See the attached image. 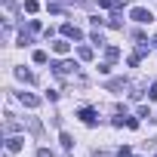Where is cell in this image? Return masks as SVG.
<instances>
[{"instance_id":"1","label":"cell","mask_w":157,"mask_h":157,"mask_svg":"<svg viewBox=\"0 0 157 157\" xmlns=\"http://www.w3.org/2000/svg\"><path fill=\"white\" fill-rule=\"evenodd\" d=\"M129 19H132V22H139V25H148L154 16H151L145 6H132V10H129Z\"/></svg>"},{"instance_id":"2","label":"cell","mask_w":157,"mask_h":157,"mask_svg":"<svg viewBox=\"0 0 157 157\" xmlns=\"http://www.w3.org/2000/svg\"><path fill=\"white\" fill-rule=\"evenodd\" d=\"M62 37H68V40L77 43V40H83V31L77 28V25H71V22H65V25H62Z\"/></svg>"},{"instance_id":"3","label":"cell","mask_w":157,"mask_h":157,"mask_svg":"<svg viewBox=\"0 0 157 157\" xmlns=\"http://www.w3.org/2000/svg\"><path fill=\"white\" fill-rule=\"evenodd\" d=\"M74 71H77L74 62H56V65H52V74H59V77H71Z\"/></svg>"},{"instance_id":"4","label":"cell","mask_w":157,"mask_h":157,"mask_svg":"<svg viewBox=\"0 0 157 157\" xmlns=\"http://www.w3.org/2000/svg\"><path fill=\"white\" fill-rule=\"evenodd\" d=\"M22 148H25V139H22V136H10V139H6V154H10V157L19 154Z\"/></svg>"},{"instance_id":"5","label":"cell","mask_w":157,"mask_h":157,"mask_svg":"<svg viewBox=\"0 0 157 157\" xmlns=\"http://www.w3.org/2000/svg\"><path fill=\"white\" fill-rule=\"evenodd\" d=\"M77 117H80L86 126H93V123H96V108H80V111H77Z\"/></svg>"},{"instance_id":"6","label":"cell","mask_w":157,"mask_h":157,"mask_svg":"<svg viewBox=\"0 0 157 157\" xmlns=\"http://www.w3.org/2000/svg\"><path fill=\"white\" fill-rule=\"evenodd\" d=\"M52 52H56V56H68V52H71V43H68V37L56 40V43H52Z\"/></svg>"},{"instance_id":"7","label":"cell","mask_w":157,"mask_h":157,"mask_svg":"<svg viewBox=\"0 0 157 157\" xmlns=\"http://www.w3.org/2000/svg\"><path fill=\"white\" fill-rule=\"evenodd\" d=\"M19 102H22L25 108H37V105H40V99H37L34 93H19Z\"/></svg>"},{"instance_id":"8","label":"cell","mask_w":157,"mask_h":157,"mask_svg":"<svg viewBox=\"0 0 157 157\" xmlns=\"http://www.w3.org/2000/svg\"><path fill=\"white\" fill-rule=\"evenodd\" d=\"M16 77H19V80H25V83H34V74H31L28 68H22V65L16 68Z\"/></svg>"},{"instance_id":"9","label":"cell","mask_w":157,"mask_h":157,"mask_svg":"<svg viewBox=\"0 0 157 157\" xmlns=\"http://www.w3.org/2000/svg\"><path fill=\"white\" fill-rule=\"evenodd\" d=\"M105 59H108V62H117V59H120V49H117V46H105Z\"/></svg>"},{"instance_id":"10","label":"cell","mask_w":157,"mask_h":157,"mask_svg":"<svg viewBox=\"0 0 157 157\" xmlns=\"http://www.w3.org/2000/svg\"><path fill=\"white\" fill-rule=\"evenodd\" d=\"M59 142H62V148H65V151H71V148H74V139H71L68 132H62V136H59Z\"/></svg>"},{"instance_id":"11","label":"cell","mask_w":157,"mask_h":157,"mask_svg":"<svg viewBox=\"0 0 157 157\" xmlns=\"http://www.w3.org/2000/svg\"><path fill=\"white\" fill-rule=\"evenodd\" d=\"M37 10H40V3H37V0H25V13H28V16H34Z\"/></svg>"},{"instance_id":"12","label":"cell","mask_w":157,"mask_h":157,"mask_svg":"<svg viewBox=\"0 0 157 157\" xmlns=\"http://www.w3.org/2000/svg\"><path fill=\"white\" fill-rule=\"evenodd\" d=\"M77 56H80L83 62H90V59H93V49H90V46H80V49H77Z\"/></svg>"},{"instance_id":"13","label":"cell","mask_w":157,"mask_h":157,"mask_svg":"<svg viewBox=\"0 0 157 157\" xmlns=\"http://www.w3.org/2000/svg\"><path fill=\"white\" fill-rule=\"evenodd\" d=\"M108 86H111V90H126V80H123V77H120V80H111Z\"/></svg>"},{"instance_id":"14","label":"cell","mask_w":157,"mask_h":157,"mask_svg":"<svg viewBox=\"0 0 157 157\" xmlns=\"http://www.w3.org/2000/svg\"><path fill=\"white\" fill-rule=\"evenodd\" d=\"M108 25H111V28H123V22H120V16H117V13L108 19Z\"/></svg>"},{"instance_id":"15","label":"cell","mask_w":157,"mask_h":157,"mask_svg":"<svg viewBox=\"0 0 157 157\" xmlns=\"http://www.w3.org/2000/svg\"><path fill=\"white\" fill-rule=\"evenodd\" d=\"M28 43H31V34H25V31H22V34H19V43H16V46H28Z\"/></svg>"},{"instance_id":"16","label":"cell","mask_w":157,"mask_h":157,"mask_svg":"<svg viewBox=\"0 0 157 157\" xmlns=\"http://www.w3.org/2000/svg\"><path fill=\"white\" fill-rule=\"evenodd\" d=\"M34 62H37V65H46V52L37 49V52H34Z\"/></svg>"},{"instance_id":"17","label":"cell","mask_w":157,"mask_h":157,"mask_svg":"<svg viewBox=\"0 0 157 157\" xmlns=\"http://www.w3.org/2000/svg\"><path fill=\"white\" fill-rule=\"evenodd\" d=\"M93 43H99V46H105V37H102V31H93Z\"/></svg>"},{"instance_id":"18","label":"cell","mask_w":157,"mask_h":157,"mask_svg":"<svg viewBox=\"0 0 157 157\" xmlns=\"http://www.w3.org/2000/svg\"><path fill=\"white\" fill-rule=\"evenodd\" d=\"M148 99H151V102H157V83H151V90H148Z\"/></svg>"},{"instance_id":"19","label":"cell","mask_w":157,"mask_h":157,"mask_svg":"<svg viewBox=\"0 0 157 157\" xmlns=\"http://www.w3.org/2000/svg\"><path fill=\"white\" fill-rule=\"evenodd\" d=\"M37 157H52V151L49 148H37Z\"/></svg>"},{"instance_id":"20","label":"cell","mask_w":157,"mask_h":157,"mask_svg":"<svg viewBox=\"0 0 157 157\" xmlns=\"http://www.w3.org/2000/svg\"><path fill=\"white\" fill-rule=\"evenodd\" d=\"M99 6H102V10H111V6H114V0H99Z\"/></svg>"},{"instance_id":"21","label":"cell","mask_w":157,"mask_h":157,"mask_svg":"<svg viewBox=\"0 0 157 157\" xmlns=\"http://www.w3.org/2000/svg\"><path fill=\"white\" fill-rule=\"evenodd\" d=\"M114 6H117V10H123V6H129V0H114Z\"/></svg>"},{"instance_id":"22","label":"cell","mask_w":157,"mask_h":157,"mask_svg":"<svg viewBox=\"0 0 157 157\" xmlns=\"http://www.w3.org/2000/svg\"><path fill=\"white\" fill-rule=\"evenodd\" d=\"M117 157H132V154H129V148H120V151H117Z\"/></svg>"},{"instance_id":"23","label":"cell","mask_w":157,"mask_h":157,"mask_svg":"<svg viewBox=\"0 0 157 157\" xmlns=\"http://www.w3.org/2000/svg\"><path fill=\"white\" fill-rule=\"evenodd\" d=\"M3 6H6V10H10V13H13V10H16V3H13V0H3Z\"/></svg>"},{"instance_id":"24","label":"cell","mask_w":157,"mask_h":157,"mask_svg":"<svg viewBox=\"0 0 157 157\" xmlns=\"http://www.w3.org/2000/svg\"><path fill=\"white\" fill-rule=\"evenodd\" d=\"M154 46H157V37H154Z\"/></svg>"}]
</instances>
